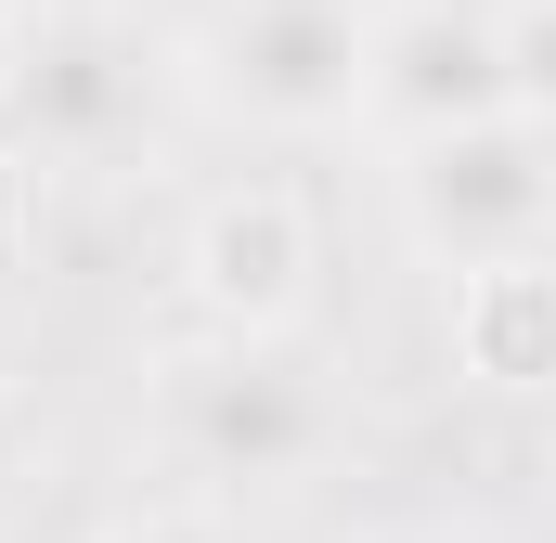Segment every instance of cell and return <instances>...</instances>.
<instances>
[{"label":"cell","instance_id":"1","mask_svg":"<svg viewBox=\"0 0 556 543\" xmlns=\"http://www.w3.org/2000/svg\"><path fill=\"white\" fill-rule=\"evenodd\" d=\"M233 52H260V65H233L260 104H337L350 65H363L350 13H324V0H260V13L233 26Z\"/></svg>","mask_w":556,"mask_h":543},{"label":"cell","instance_id":"2","mask_svg":"<svg viewBox=\"0 0 556 543\" xmlns=\"http://www.w3.org/2000/svg\"><path fill=\"white\" fill-rule=\"evenodd\" d=\"M155 543H194V531H155Z\"/></svg>","mask_w":556,"mask_h":543}]
</instances>
